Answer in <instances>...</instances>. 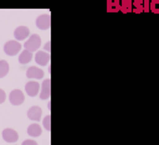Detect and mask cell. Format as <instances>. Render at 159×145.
I'll use <instances>...</instances> for the list:
<instances>
[{"instance_id":"obj_6","label":"cell","mask_w":159,"mask_h":145,"mask_svg":"<svg viewBox=\"0 0 159 145\" xmlns=\"http://www.w3.org/2000/svg\"><path fill=\"white\" fill-rule=\"evenodd\" d=\"M40 98L42 100H46L50 98L51 95V79L46 78L42 83H41V88H40V93H39Z\"/></svg>"},{"instance_id":"obj_11","label":"cell","mask_w":159,"mask_h":145,"mask_svg":"<svg viewBox=\"0 0 159 145\" xmlns=\"http://www.w3.org/2000/svg\"><path fill=\"white\" fill-rule=\"evenodd\" d=\"M41 115H42V109L37 105H34L27 110V118L32 121H39L41 119Z\"/></svg>"},{"instance_id":"obj_4","label":"cell","mask_w":159,"mask_h":145,"mask_svg":"<svg viewBox=\"0 0 159 145\" xmlns=\"http://www.w3.org/2000/svg\"><path fill=\"white\" fill-rule=\"evenodd\" d=\"M36 26L40 30H48L51 26V15L50 14H42V15L37 16Z\"/></svg>"},{"instance_id":"obj_12","label":"cell","mask_w":159,"mask_h":145,"mask_svg":"<svg viewBox=\"0 0 159 145\" xmlns=\"http://www.w3.org/2000/svg\"><path fill=\"white\" fill-rule=\"evenodd\" d=\"M41 133H42V129H41V126H40L37 123H32V124H30L29 128H27V134H29L30 136L36 138V136H40Z\"/></svg>"},{"instance_id":"obj_7","label":"cell","mask_w":159,"mask_h":145,"mask_svg":"<svg viewBox=\"0 0 159 145\" xmlns=\"http://www.w3.org/2000/svg\"><path fill=\"white\" fill-rule=\"evenodd\" d=\"M2 135V139L6 141V143H16L17 139H19V134L16 133V130L11 129V128H6L2 130L1 133Z\"/></svg>"},{"instance_id":"obj_22","label":"cell","mask_w":159,"mask_h":145,"mask_svg":"<svg viewBox=\"0 0 159 145\" xmlns=\"http://www.w3.org/2000/svg\"><path fill=\"white\" fill-rule=\"evenodd\" d=\"M5 98H6V94H5V92L0 88V104H1V103H4Z\"/></svg>"},{"instance_id":"obj_5","label":"cell","mask_w":159,"mask_h":145,"mask_svg":"<svg viewBox=\"0 0 159 145\" xmlns=\"http://www.w3.org/2000/svg\"><path fill=\"white\" fill-rule=\"evenodd\" d=\"M40 88H41V86L36 81H30L25 84V92L29 97H36L40 93Z\"/></svg>"},{"instance_id":"obj_3","label":"cell","mask_w":159,"mask_h":145,"mask_svg":"<svg viewBox=\"0 0 159 145\" xmlns=\"http://www.w3.org/2000/svg\"><path fill=\"white\" fill-rule=\"evenodd\" d=\"M9 100L12 105H20L24 103L25 100V95L22 93V90L20 89H12L9 94Z\"/></svg>"},{"instance_id":"obj_18","label":"cell","mask_w":159,"mask_h":145,"mask_svg":"<svg viewBox=\"0 0 159 145\" xmlns=\"http://www.w3.org/2000/svg\"><path fill=\"white\" fill-rule=\"evenodd\" d=\"M42 125H43V128H45L47 131L51 130V115H50V114L46 115V116L42 119Z\"/></svg>"},{"instance_id":"obj_8","label":"cell","mask_w":159,"mask_h":145,"mask_svg":"<svg viewBox=\"0 0 159 145\" xmlns=\"http://www.w3.org/2000/svg\"><path fill=\"white\" fill-rule=\"evenodd\" d=\"M14 36L16 41H24L27 37H30V30L26 26H19L14 31Z\"/></svg>"},{"instance_id":"obj_19","label":"cell","mask_w":159,"mask_h":145,"mask_svg":"<svg viewBox=\"0 0 159 145\" xmlns=\"http://www.w3.org/2000/svg\"><path fill=\"white\" fill-rule=\"evenodd\" d=\"M158 4H159V0H152L150 1V6H149V11H152L153 14H159Z\"/></svg>"},{"instance_id":"obj_23","label":"cell","mask_w":159,"mask_h":145,"mask_svg":"<svg viewBox=\"0 0 159 145\" xmlns=\"http://www.w3.org/2000/svg\"><path fill=\"white\" fill-rule=\"evenodd\" d=\"M50 43H51V42H50V41H47V42H46V45H45V51H46V52H48V53H50V48H51V47H50Z\"/></svg>"},{"instance_id":"obj_10","label":"cell","mask_w":159,"mask_h":145,"mask_svg":"<svg viewBox=\"0 0 159 145\" xmlns=\"http://www.w3.org/2000/svg\"><path fill=\"white\" fill-rule=\"evenodd\" d=\"M43 71L36 66H32V67H29L27 71H26V77L30 78V79H41L43 77Z\"/></svg>"},{"instance_id":"obj_13","label":"cell","mask_w":159,"mask_h":145,"mask_svg":"<svg viewBox=\"0 0 159 145\" xmlns=\"http://www.w3.org/2000/svg\"><path fill=\"white\" fill-rule=\"evenodd\" d=\"M119 10H120L119 0H107V11L108 12H117Z\"/></svg>"},{"instance_id":"obj_9","label":"cell","mask_w":159,"mask_h":145,"mask_svg":"<svg viewBox=\"0 0 159 145\" xmlns=\"http://www.w3.org/2000/svg\"><path fill=\"white\" fill-rule=\"evenodd\" d=\"M50 53L46 51H37L35 55V62L40 66H47L50 63Z\"/></svg>"},{"instance_id":"obj_15","label":"cell","mask_w":159,"mask_h":145,"mask_svg":"<svg viewBox=\"0 0 159 145\" xmlns=\"http://www.w3.org/2000/svg\"><path fill=\"white\" fill-rule=\"evenodd\" d=\"M120 11L124 14L133 11V1L132 0H122L120 2Z\"/></svg>"},{"instance_id":"obj_14","label":"cell","mask_w":159,"mask_h":145,"mask_svg":"<svg viewBox=\"0 0 159 145\" xmlns=\"http://www.w3.org/2000/svg\"><path fill=\"white\" fill-rule=\"evenodd\" d=\"M31 59H32V52H30V51H27V50H24V51L19 55V62H20L21 64H26V63H29Z\"/></svg>"},{"instance_id":"obj_2","label":"cell","mask_w":159,"mask_h":145,"mask_svg":"<svg viewBox=\"0 0 159 145\" xmlns=\"http://www.w3.org/2000/svg\"><path fill=\"white\" fill-rule=\"evenodd\" d=\"M21 50V43L16 40H10L4 45V52L7 56H15Z\"/></svg>"},{"instance_id":"obj_21","label":"cell","mask_w":159,"mask_h":145,"mask_svg":"<svg viewBox=\"0 0 159 145\" xmlns=\"http://www.w3.org/2000/svg\"><path fill=\"white\" fill-rule=\"evenodd\" d=\"M21 145H37V143L35 140H31V139H27V140H24V143Z\"/></svg>"},{"instance_id":"obj_1","label":"cell","mask_w":159,"mask_h":145,"mask_svg":"<svg viewBox=\"0 0 159 145\" xmlns=\"http://www.w3.org/2000/svg\"><path fill=\"white\" fill-rule=\"evenodd\" d=\"M40 46H41V37L39 35H36V33L30 35V37L24 43V48L30 51V52H35Z\"/></svg>"},{"instance_id":"obj_16","label":"cell","mask_w":159,"mask_h":145,"mask_svg":"<svg viewBox=\"0 0 159 145\" xmlns=\"http://www.w3.org/2000/svg\"><path fill=\"white\" fill-rule=\"evenodd\" d=\"M9 62L5 59H0V78H4L9 73Z\"/></svg>"},{"instance_id":"obj_17","label":"cell","mask_w":159,"mask_h":145,"mask_svg":"<svg viewBox=\"0 0 159 145\" xmlns=\"http://www.w3.org/2000/svg\"><path fill=\"white\" fill-rule=\"evenodd\" d=\"M133 12H135V14L144 12V10H143V0H134L133 1Z\"/></svg>"},{"instance_id":"obj_20","label":"cell","mask_w":159,"mask_h":145,"mask_svg":"<svg viewBox=\"0 0 159 145\" xmlns=\"http://www.w3.org/2000/svg\"><path fill=\"white\" fill-rule=\"evenodd\" d=\"M149 6H150V1L149 0H144L143 1V10H144V12H149Z\"/></svg>"}]
</instances>
